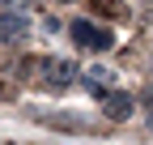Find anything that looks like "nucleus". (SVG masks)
Listing matches in <instances>:
<instances>
[{
  "mask_svg": "<svg viewBox=\"0 0 153 145\" xmlns=\"http://www.w3.org/2000/svg\"><path fill=\"white\" fill-rule=\"evenodd\" d=\"M26 30H30V22H26V13H0V43H13V39H26Z\"/></svg>",
  "mask_w": 153,
  "mask_h": 145,
  "instance_id": "obj_3",
  "label": "nucleus"
},
{
  "mask_svg": "<svg viewBox=\"0 0 153 145\" xmlns=\"http://www.w3.org/2000/svg\"><path fill=\"white\" fill-rule=\"evenodd\" d=\"M102 111L111 120H128L132 115V94H123V90H106L102 94Z\"/></svg>",
  "mask_w": 153,
  "mask_h": 145,
  "instance_id": "obj_4",
  "label": "nucleus"
},
{
  "mask_svg": "<svg viewBox=\"0 0 153 145\" xmlns=\"http://www.w3.org/2000/svg\"><path fill=\"white\" fill-rule=\"evenodd\" d=\"M149 128H153V111H149Z\"/></svg>",
  "mask_w": 153,
  "mask_h": 145,
  "instance_id": "obj_7",
  "label": "nucleus"
},
{
  "mask_svg": "<svg viewBox=\"0 0 153 145\" xmlns=\"http://www.w3.org/2000/svg\"><path fill=\"white\" fill-rule=\"evenodd\" d=\"M81 85L89 90V94H98V98H102L106 90H115V72H111L106 64H94V68L81 72Z\"/></svg>",
  "mask_w": 153,
  "mask_h": 145,
  "instance_id": "obj_2",
  "label": "nucleus"
},
{
  "mask_svg": "<svg viewBox=\"0 0 153 145\" xmlns=\"http://www.w3.org/2000/svg\"><path fill=\"white\" fill-rule=\"evenodd\" d=\"M68 34H72V43L81 47V51H94V56H102V51L115 47V34L106 26H94L89 17H76V22L68 26Z\"/></svg>",
  "mask_w": 153,
  "mask_h": 145,
  "instance_id": "obj_1",
  "label": "nucleus"
},
{
  "mask_svg": "<svg viewBox=\"0 0 153 145\" xmlns=\"http://www.w3.org/2000/svg\"><path fill=\"white\" fill-rule=\"evenodd\" d=\"M43 72H47V77H51V85H68L76 68H72L68 60H43Z\"/></svg>",
  "mask_w": 153,
  "mask_h": 145,
  "instance_id": "obj_5",
  "label": "nucleus"
},
{
  "mask_svg": "<svg viewBox=\"0 0 153 145\" xmlns=\"http://www.w3.org/2000/svg\"><path fill=\"white\" fill-rule=\"evenodd\" d=\"M145 98H149V111H153V85H149V90H145Z\"/></svg>",
  "mask_w": 153,
  "mask_h": 145,
  "instance_id": "obj_6",
  "label": "nucleus"
}]
</instances>
